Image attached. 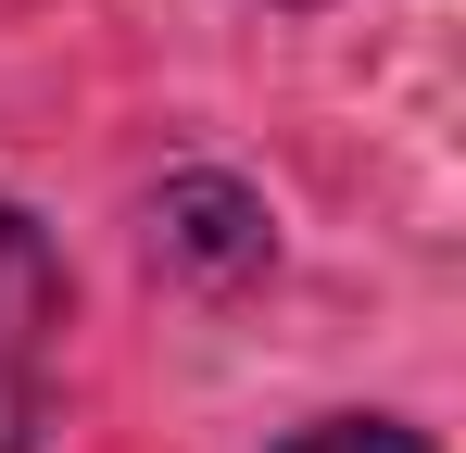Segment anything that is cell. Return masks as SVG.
<instances>
[{
  "instance_id": "cell-1",
  "label": "cell",
  "mask_w": 466,
  "mask_h": 453,
  "mask_svg": "<svg viewBox=\"0 0 466 453\" xmlns=\"http://www.w3.org/2000/svg\"><path fill=\"white\" fill-rule=\"evenodd\" d=\"M51 353H64V265L51 239L0 202V453L38 441L51 416Z\"/></svg>"
},
{
  "instance_id": "cell-2",
  "label": "cell",
  "mask_w": 466,
  "mask_h": 453,
  "mask_svg": "<svg viewBox=\"0 0 466 453\" xmlns=\"http://www.w3.org/2000/svg\"><path fill=\"white\" fill-rule=\"evenodd\" d=\"M152 239L189 277H252L265 265V215H252V189H228V176H177L152 202Z\"/></svg>"
},
{
  "instance_id": "cell-3",
  "label": "cell",
  "mask_w": 466,
  "mask_h": 453,
  "mask_svg": "<svg viewBox=\"0 0 466 453\" xmlns=\"http://www.w3.org/2000/svg\"><path fill=\"white\" fill-rule=\"evenodd\" d=\"M290 453H429L416 428H390V416H328V428H303Z\"/></svg>"
}]
</instances>
